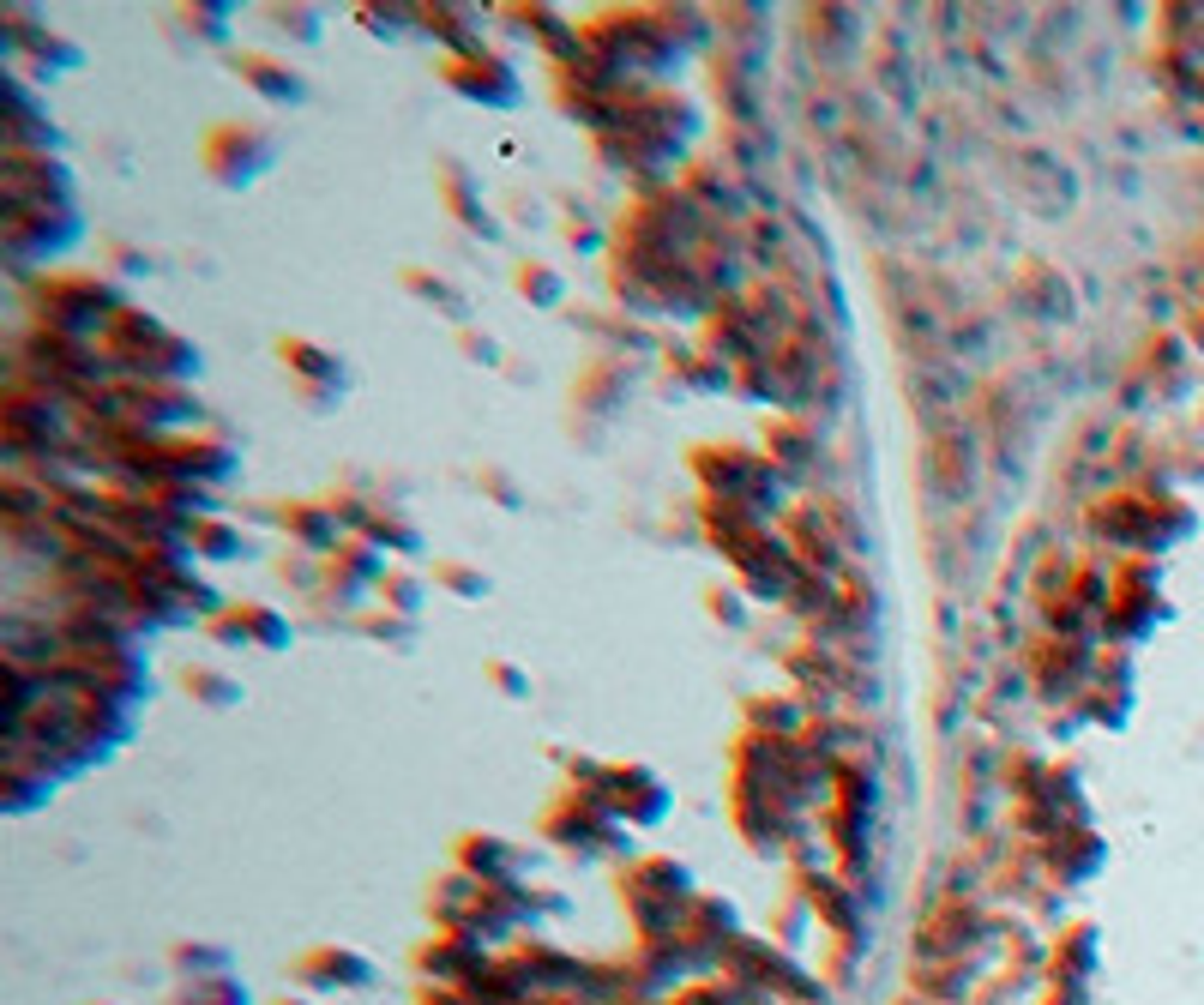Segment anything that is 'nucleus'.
<instances>
[{
	"label": "nucleus",
	"mask_w": 1204,
	"mask_h": 1005,
	"mask_svg": "<svg viewBox=\"0 0 1204 1005\" xmlns=\"http://www.w3.org/2000/svg\"><path fill=\"white\" fill-rule=\"evenodd\" d=\"M440 584H452L458 596H482V590H488V578H482V572H464V566H440Z\"/></svg>",
	"instance_id": "nucleus-6"
},
{
	"label": "nucleus",
	"mask_w": 1204,
	"mask_h": 1005,
	"mask_svg": "<svg viewBox=\"0 0 1204 1005\" xmlns=\"http://www.w3.org/2000/svg\"><path fill=\"white\" fill-rule=\"evenodd\" d=\"M193 536H199L205 554H218V561H223V554H241V542H235L229 530H218V524H193Z\"/></svg>",
	"instance_id": "nucleus-5"
},
{
	"label": "nucleus",
	"mask_w": 1204,
	"mask_h": 1005,
	"mask_svg": "<svg viewBox=\"0 0 1204 1005\" xmlns=\"http://www.w3.org/2000/svg\"><path fill=\"white\" fill-rule=\"evenodd\" d=\"M235 72H241V79L260 91V97H272V102H302V91H307L290 67H277V60H260V55L235 60Z\"/></svg>",
	"instance_id": "nucleus-2"
},
{
	"label": "nucleus",
	"mask_w": 1204,
	"mask_h": 1005,
	"mask_svg": "<svg viewBox=\"0 0 1204 1005\" xmlns=\"http://www.w3.org/2000/svg\"><path fill=\"white\" fill-rule=\"evenodd\" d=\"M494 680H500V687H506L512 699H518V692H524V675H512V668H500V662H494Z\"/></svg>",
	"instance_id": "nucleus-10"
},
{
	"label": "nucleus",
	"mask_w": 1204,
	"mask_h": 1005,
	"mask_svg": "<svg viewBox=\"0 0 1204 1005\" xmlns=\"http://www.w3.org/2000/svg\"><path fill=\"white\" fill-rule=\"evenodd\" d=\"M476 67H482V72L452 67L446 79L464 91V97H482V102H512V97H518V79H512V67H500V60H476Z\"/></svg>",
	"instance_id": "nucleus-1"
},
{
	"label": "nucleus",
	"mask_w": 1204,
	"mask_h": 1005,
	"mask_svg": "<svg viewBox=\"0 0 1204 1005\" xmlns=\"http://www.w3.org/2000/svg\"><path fill=\"white\" fill-rule=\"evenodd\" d=\"M392 608H416V584L410 578H392V596H386Z\"/></svg>",
	"instance_id": "nucleus-9"
},
{
	"label": "nucleus",
	"mask_w": 1204,
	"mask_h": 1005,
	"mask_svg": "<svg viewBox=\"0 0 1204 1005\" xmlns=\"http://www.w3.org/2000/svg\"><path fill=\"white\" fill-rule=\"evenodd\" d=\"M187 687H205L199 699H211V704H235V687H229V680H218V675H187Z\"/></svg>",
	"instance_id": "nucleus-8"
},
{
	"label": "nucleus",
	"mask_w": 1204,
	"mask_h": 1005,
	"mask_svg": "<svg viewBox=\"0 0 1204 1005\" xmlns=\"http://www.w3.org/2000/svg\"><path fill=\"white\" fill-rule=\"evenodd\" d=\"M446 193H452V205H458V217H464L470 230H482V235H488V241H494V235H500V223H494V217L482 211V199H476V193H470V181H464V169H458V163H446Z\"/></svg>",
	"instance_id": "nucleus-3"
},
{
	"label": "nucleus",
	"mask_w": 1204,
	"mask_h": 1005,
	"mask_svg": "<svg viewBox=\"0 0 1204 1005\" xmlns=\"http://www.w3.org/2000/svg\"><path fill=\"white\" fill-rule=\"evenodd\" d=\"M410 289H421L428 302H446V314H452V319H464V295H458V289H452V283H440V277H421V272H410Z\"/></svg>",
	"instance_id": "nucleus-4"
},
{
	"label": "nucleus",
	"mask_w": 1204,
	"mask_h": 1005,
	"mask_svg": "<svg viewBox=\"0 0 1204 1005\" xmlns=\"http://www.w3.org/2000/svg\"><path fill=\"white\" fill-rule=\"evenodd\" d=\"M518 289L524 295H542V302H560V277L554 272H518Z\"/></svg>",
	"instance_id": "nucleus-7"
}]
</instances>
